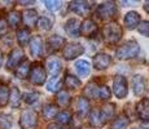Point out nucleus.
<instances>
[{
	"instance_id": "obj_1",
	"label": "nucleus",
	"mask_w": 149,
	"mask_h": 129,
	"mask_svg": "<svg viewBox=\"0 0 149 129\" xmlns=\"http://www.w3.org/2000/svg\"><path fill=\"white\" fill-rule=\"evenodd\" d=\"M110 94H111L110 89H109L107 85H100L96 81L88 83L84 89V96L87 98H96V99L105 101V99L110 98Z\"/></svg>"
},
{
	"instance_id": "obj_2",
	"label": "nucleus",
	"mask_w": 149,
	"mask_h": 129,
	"mask_svg": "<svg viewBox=\"0 0 149 129\" xmlns=\"http://www.w3.org/2000/svg\"><path fill=\"white\" fill-rule=\"evenodd\" d=\"M101 34H102V39H104V41L107 43V44L111 45V44L118 43L119 39L122 38V28L118 23L111 22V23H108L102 27Z\"/></svg>"
},
{
	"instance_id": "obj_3",
	"label": "nucleus",
	"mask_w": 149,
	"mask_h": 129,
	"mask_svg": "<svg viewBox=\"0 0 149 129\" xmlns=\"http://www.w3.org/2000/svg\"><path fill=\"white\" fill-rule=\"evenodd\" d=\"M140 50V47L135 40H130V41L125 43L123 45L117 49V57L119 59H130L137 56Z\"/></svg>"
},
{
	"instance_id": "obj_4",
	"label": "nucleus",
	"mask_w": 149,
	"mask_h": 129,
	"mask_svg": "<svg viewBox=\"0 0 149 129\" xmlns=\"http://www.w3.org/2000/svg\"><path fill=\"white\" fill-rule=\"evenodd\" d=\"M19 125L22 129H36L38 127V115L34 110H25L21 114Z\"/></svg>"
},
{
	"instance_id": "obj_5",
	"label": "nucleus",
	"mask_w": 149,
	"mask_h": 129,
	"mask_svg": "<svg viewBox=\"0 0 149 129\" xmlns=\"http://www.w3.org/2000/svg\"><path fill=\"white\" fill-rule=\"evenodd\" d=\"M117 13H118V9H117L116 3H113V1L100 4L99 8H97V16H99V18L104 19V21L114 18L117 16Z\"/></svg>"
},
{
	"instance_id": "obj_6",
	"label": "nucleus",
	"mask_w": 149,
	"mask_h": 129,
	"mask_svg": "<svg viewBox=\"0 0 149 129\" xmlns=\"http://www.w3.org/2000/svg\"><path fill=\"white\" fill-rule=\"evenodd\" d=\"M29 79L33 84L42 85L45 81V70L40 63H34L29 72Z\"/></svg>"
},
{
	"instance_id": "obj_7",
	"label": "nucleus",
	"mask_w": 149,
	"mask_h": 129,
	"mask_svg": "<svg viewBox=\"0 0 149 129\" xmlns=\"http://www.w3.org/2000/svg\"><path fill=\"white\" fill-rule=\"evenodd\" d=\"M84 48L81 44H77V43H69L64 47L62 49V56L65 59H74L77 57H79L81 54H83Z\"/></svg>"
},
{
	"instance_id": "obj_8",
	"label": "nucleus",
	"mask_w": 149,
	"mask_h": 129,
	"mask_svg": "<svg viewBox=\"0 0 149 129\" xmlns=\"http://www.w3.org/2000/svg\"><path fill=\"white\" fill-rule=\"evenodd\" d=\"M113 90L118 98H125L127 96V80L125 76H116L113 80Z\"/></svg>"
},
{
	"instance_id": "obj_9",
	"label": "nucleus",
	"mask_w": 149,
	"mask_h": 129,
	"mask_svg": "<svg viewBox=\"0 0 149 129\" xmlns=\"http://www.w3.org/2000/svg\"><path fill=\"white\" fill-rule=\"evenodd\" d=\"M25 58V53L21 48H16L10 52L9 57H8V61H7V68L9 70H13V68H17V66L21 63Z\"/></svg>"
},
{
	"instance_id": "obj_10",
	"label": "nucleus",
	"mask_w": 149,
	"mask_h": 129,
	"mask_svg": "<svg viewBox=\"0 0 149 129\" xmlns=\"http://www.w3.org/2000/svg\"><path fill=\"white\" fill-rule=\"evenodd\" d=\"M69 9H70L71 12L79 14V16L86 17L91 12V4L87 1H71Z\"/></svg>"
},
{
	"instance_id": "obj_11",
	"label": "nucleus",
	"mask_w": 149,
	"mask_h": 129,
	"mask_svg": "<svg viewBox=\"0 0 149 129\" xmlns=\"http://www.w3.org/2000/svg\"><path fill=\"white\" fill-rule=\"evenodd\" d=\"M65 44V39L61 38L58 35H53L51 38H48L47 40V50L49 53H53V52H57L58 49H61Z\"/></svg>"
},
{
	"instance_id": "obj_12",
	"label": "nucleus",
	"mask_w": 149,
	"mask_h": 129,
	"mask_svg": "<svg viewBox=\"0 0 149 129\" xmlns=\"http://www.w3.org/2000/svg\"><path fill=\"white\" fill-rule=\"evenodd\" d=\"M97 32V26L92 19H86L83 23H81V34L87 38H93Z\"/></svg>"
},
{
	"instance_id": "obj_13",
	"label": "nucleus",
	"mask_w": 149,
	"mask_h": 129,
	"mask_svg": "<svg viewBox=\"0 0 149 129\" xmlns=\"http://www.w3.org/2000/svg\"><path fill=\"white\" fill-rule=\"evenodd\" d=\"M105 123H107V120H105V117L102 115L100 108H95V110H92L90 112V124L92 125V127L100 128V127H102Z\"/></svg>"
},
{
	"instance_id": "obj_14",
	"label": "nucleus",
	"mask_w": 149,
	"mask_h": 129,
	"mask_svg": "<svg viewBox=\"0 0 149 129\" xmlns=\"http://www.w3.org/2000/svg\"><path fill=\"white\" fill-rule=\"evenodd\" d=\"M111 62L110 56L105 53H99L93 57V66L97 68V70H105L107 67H109Z\"/></svg>"
},
{
	"instance_id": "obj_15",
	"label": "nucleus",
	"mask_w": 149,
	"mask_h": 129,
	"mask_svg": "<svg viewBox=\"0 0 149 129\" xmlns=\"http://www.w3.org/2000/svg\"><path fill=\"white\" fill-rule=\"evenodd\" d=\"M65 30L70 36L73 38H78L81 35V22L77 18H70L66 22V26H65Z\"/></svg>"
},
{
	"instance_id": "obj_16",
	"label": "nucleus",
	"mask_w": 149,
	"mask_h": 129,
	"mask_svg": "<svg viewBox=\"0 0 149 129\" xmlns=\"http://www.w3.org/2000/svg\"><path fill=\"white\" fill-rule=\"evenodd\" d=\"M136 114L139 116V119L144 120V121L149 120V99L148 98H143L141 101L137 103Z\"/></svg>"
},
{
	"instance_id": "obj_17",
	"label": "nucleus",
	"mask_w": 149,
	"mask_h": 129,
	"mask_svg": "<svg viewBox=\"0 0 149 129\" xmlns=\"http://www.w3.org/2000/svg\"><path fill=\"white\" fill-rule=\"evenodd\" d=\"M21 18L24 19V23L27 26V27H34L38 22L39 17H38V13L36 10L34 9H29V10H25L24 14L21 16Z\"/></svg>"
},
{
	"instance_id": "obj_18",
	"label": "nucleus",
	"mask_w": 149,
	"mask_h": 129,
	"mask_svg": "<svg viewBox=\"0 0 149 129\" xmlns=\"http://www.w3.org/2000/svg\"><path fill=\"white\" fill-rule=\"evenodd\" d=\"M132 89L136 96H143L145 92V80L143 76L135 75L132 77Z\"/></svg>"
},
{
	"instance_id": "obj_19",
	"label": "nucleus",
	"mask_w": 149,
	"mask_h": 129,
	"mask_svg": "<svg viewBox=\"0 0 149 129\" xmlns=\"http://www.w3.org/2000/svg\"><path fill=\"white\" fill-rule=\"evenodd\" d=\"M140 23V16L136 12H128L125 17V25L127 28L130 30H134L136 28Z\"/></svg>"
},
{
	"instance_id": "obj_20",
	"label": "nucleus",
	"mask_w": 149,
	"mask_h": 129,
	"mask_svg": "<svg viewBox=\"0 0 149 129\" xmlns=\"http://www.w3.org/2000/svg\"><path fill=\"white\" fill-rule=\"evenodd\" d=\"M30 52L34 57H39L43 53V41L39 36H34L30 40Z\"/></svg>"
},
{
	"instance_id": "obj_21",
	"label": "nucleus",
	"mask_w": 149,
	"mask_h": 129,
	"mask_svg": "<svg viewBox=\"0 0 149 129\" xmlns=\"http://www.w3.org/2000/svg\"><path fill=\"white\" fill-rule=\"evenodd\" d=\"M30 62L27 61V59H24V61L21 62L18 66H17L16 68V76L18 77V79H26L29 76V72H30Z\"/></svg>"
},
{
	"instance_id": "obj_22",
	"label": "nucleus",
	"mask_w": 149,
	"mask_h": 129,
	"mask_svg": "<svg viewBox=\"0 0 149 129\" xmlns=\"http://www.w3.org/2000/svg\"><path fill=\"white\" fill-rule=\"evenodd\" d=\"M45 67H47V71L51 75L56 76L57 74L61 71V62L57 58H48L47 63H45Z\"/></svg>"
},
{
	"instance_id": "obj_23",
	"label": "nucleus",
	"mask_w": 149,
	"mask_h": 129,
	"mask_svg": "<svg viewBox=\"0 0 149 129\" xmlns=\"http://www.w3.org/2000/svg\"><path fill=\"white\" fill-rule=\"evenodd\" d=\"M130 120L125 115H119L117 119H114L110 124V129H127Z\"/></svg>"
},
{
	"instance_id": "obj_24",
	"label": "nucleus",
	"mask_w": 149,
	"mask_h": 129,
	"mask_svg": "<svg viewBox=\"0 0 149 129\" xmlns=\"http://www.w3.org/2000/svg\"><path fill=\"white\" fill-rule=\"evenodd\" d=\"M58 114V106L53 105V103H48L43 107V116L45 119H53Z\"/></svg>"
},
{
	"instance_id": "obj_25",
	"label": "nucleus",
	"mask_w": 149,
	"mask_h": 129,
	"mask_svg": "<svg viewBox=\"0 0 149 129\" xmlns=\"http://www.w3.org/2000/svg\"><path fill=\"white\" fill-rule=\"evenodd\" d=\"M17 40H18V44L21 45V47H25V45L27 44L29 40H30V31H29L27 27L19 28V30L17 31Z\"/></svg>"
},
{
	"instance_id": "obj_26",
	"label": "nucleus",
	"mask_w": 149,
	"mask_h": 129,
	"mask_svg": "<svg viewBox=\"0 0 149 129\" xmlns=\"http://www.w3.org/2000/svg\"><path fill=\"white\" fill-rule=\"evenodd\" d=\"M77 110H78V112L81 115H86L90 111V102H88V99L84 98V97L78 98V101H77Z\"/></svg>"
},
{
	"instance_id": "obj_27",
	"label": "nucleus",
	"mask_w": 149,
	"mask_h": 129,
	"mask_svg": "<svg viewBox=\"0 0 149 129\" xmlns=\"http://www.w3.org/2000/svg\"><path fill=\"white\" fill-rule=\"evenodd\" d=\"M75 67H77V71H78L79 76H87L90 74V63L87 61H78L75 63Z\"/></svg>"
},
{
	"instance_id": "obj_28",
	"label": "nucleus",
	"mask_w": 149,
	"mask_h": 129,
	"mask_svg": "<svg viewBox=\"0 0 149 129\" xmlns=\"http://www.w3.org/2000/svg\"><path fill=\"white\" fill-rule=\"evenodd\" d=\"M21 22V13L17 12V10H13V12H9L8 13V17H7V23L9 26H18V23Z\"/></svg>"
},
{
	"instance_id": "obj_29",
	"label": "nucleus",
	"mask_w": 149,
	"mask_h": 129,
	"mask_svg": "<svg viewBox=\"0 0 149 129\" xmlns=\"http://www.w3.org/2000/svg\"><path fill=\"white\" fill-rule=\"evenodd\" d=\"M61 85H62V80L60 77L54 76L52 79L48 80V84H47V89L49 92H58L61 89Z\"/></svg>"
},
{
	"instance_id": "obj_30",
	"label": "nucleus",
	"mask_w": 149,
	"mask_h": 129,
	"mask_svg": "<svg viewBox=\"0 0 149 129\" xmlns=\"http://www.w3.org/2000/svg\"><path fill=\"white\" fill-rule=\"evenodd\" d=\"M65 84H66V87L70 88V89H78V88L81 87V80H79L78 77L66 74V76H65Z\"/></svg>"
},
{
	"instance_id": "obj_31",
	"label": "nucleus",
	"mask_w": 149,
	"mask_h": 129,
	"mask_svg": "<svg viewBox=\"0 0 149 129\" xmlns=\"http://www.w3.org/2000/svg\"><path fill=\"white\" fill-rule=\"evenodd\" d=\"M9 102L12 105V107H17L21 102V93L17 88H13L12 90L9 92Z\"/></svg>"
},
{
	"instance_id": "obj_32",
	"label": "nucleus",
	"mask_w": 149,
	"mask_h": 129,
	"mask_svg": "<svg viewBox=\"0 0 149 129\" xmlns=\"http://www.w3.org/2000/svg\"><path fill=\"white\" fill-rule=\"evenodd\" d=\"M36 25H38V27L40 28V30L48 31L52 27V19H49L48 17H40V18L38 19V22H36Z\"/></svg>"
},
{
	"instance_id": "obj_33",
	"label": "nucleus",
	"mask_w": 149,
	"mask_h": 129,
	"mask_svg": "<svg viewBox=\"0 0 149 129\" xmlns=\"http://www.w3.org/2000/svg\"><path fill=\"white\" fill-rule=\"evenodd\" d=\"M9 89L7 85H0V105L4 106L9 101Z\"/></svg>"
},
{
	"instance_id": "obj_34",
	"label": "nucleus",
	"mask_w": 149,
	"mask_h": 129,
	"mask_svg": "<svg viewBox=\"0 0 149 129\" xmlns=\"http://www.w3.org/2000/svg\"><path fill=\"white\" fill-rule=\"evenodd\" d=\"M69 102H70V94L65 90H61L58 94H57V103L61 106H68Z\"/></svg>"
},
{
	"instance_id": "obj_35",
	"label": "nucleus",
	"mask_w": 149,
	"mask_h": 129,
	"mask_svg": "<svg viewBox=\"0 0 149 129\" xmlns=\"http://www.w3.org/2000/svg\"><path fill=\"white\" fill-rule=\"evenodd\" d=\"M56 119L60 124L65 125V124H69V123L71 121V115L68 112V111H61V112H58L56 115Z\"/></svg>"
},
{
	"instance_id": "obj_36",
	"label": "nucleus",
	"mask_w": 149,
	"mask_h": 129,
	"mask_svg": "<svg viewBox=\"0 0 149 129\" xmlns=\"http://www.w3.org/2000/svg\"><path fill=\"white\" fill-rule=\"evenodd\" d=\"M100 110H101L102 115H104L107 121L114 116V105H107V106H104V107H101Z\"/></svg>"
},
{
	"instance_id": "obj_37",
	"label": "nucleus",
	"mask_w": 149,
	"mask_h": 129,
	"mask_svg": "<svg viewBox=\"0 0 149 129\" xmlns=\"http://www.w3.org/2000/svg\"><path fill=\"white\" fill-rule=\"evenodd\" d=\"M137 30L143 36H147L149 38V21H143L140 22L139 26H137Z\"/></svg>"
},
{
	"instance_id": "obj_38",
	"label": "nucleus",
	"mask_w": 149,
	"mask_h": 129,
	"mask_svg": "<svg viewBox=\"0 0 149 129\" xmlns=\"http://www.w3.org/2000/svg\"><path fill=\"white\" fill-rule=\"evenodd\" d=\"M24 99H25V102H26V103H29V105H33V103H35V102L39 99V94L35 93V92L26 93V94L24 96Z\"/></svg>"
},
{
	"instance_id": "obj_39",
	"label": "nucleus",
	"mask_w": 149,
	"mask_h": 129,
	"mask_svg": "<svg viewBox=\"0 0 149 129\" xmlns=\"http://www.w3.org/2000/svg\"><path fill=\"white\" fill-rule=\"evenodd\" d=\"M44 4H45V7H47V9L52 10V12L58 10L60 7H61V1H47V0H45Z\"/></svg>"
},
{
	"instance_id": "obj_40",
	"label": "nucleus",
	"mask_w": 149,
	"mask_h": 129,
	"mask_svg": "<svg viewBox=\"0 0 149 129\" xmlns=\"http://www.w3.org/2000/svg\"><path fill=\"white\" fill-rule=\"evenodd\" d=\"M8 31V23H7V19L4 17L0 16V35H4L7 34Z\"/></svg>"
},
{
	"instance_id": "obj_41",
	"label": "nucleus",
	"mask_w": 149,
	"mask_h": 129,
	"mask_svg": "<svg viewBox=\"0 0 149 129\" xmlns=\"http://www.w3.org/2000/svg\"><path fill=\"white\" fill-rule=\"evenodd\" d=\"M47 129H61V128L58 127V124H49Z\"/></svg>"
},
{
	"instance_id": "obj_42",
	"label": "nucleus",
	"mask_w": 149,
	"mask_h": 129,
	"mask_svg": "<svg viewBox=\"0 0 149 129\" xmlns=\"http://www.w3.org/2000/svg\"><path fill=\"white\" fill-rule=\"evenodd\" d=\"M144 9H145V12L149 13V1H145L144 3Z\"/></svg>"
},
{
	"instance_id": "obj_43",
	"label": "nucleus",
	"mask_w": 149,
	"mask_h": 129,
	"mask_svg": "<svg viewBox=\"0 0 149 129\" xmlns=\"http://www.w3.org/2000/svg\"><path fill=\"white\" fill-rule=\"evenodd\" d=\"M33 3L34 1H19V4H25V5H26V4H33Z\"/></svg>"
},
{
	"instance_id": "obj_44",
	"label": "nucleus",
	"mask_w": 149,
	"mask_h": 129,
	"mask_svg": "<svg viewBox=\"0 0 149 129\" xmlns=\"http://www.w3.org/2000/svg\"><path fill=\"white\" fill-rule=\"evenodd\" d=\"M1 63H3V53L0 52V67H1Z\"/></svg>"
},
{
	"instance_id": "obj_45",
	"label": "nucleus",
	"mask_w": 149,
	"mask_h": 129,
	"mask_svg": "<svg viewBox=\"0 0 149 129\" xmlns=\"http://www.w3.org/2000/svg\"><path fill=\"white\" fill-rule=\"evenodd\" d=\"M135 129H143V128H135Z\"/></svg>"
}]
</instances>
